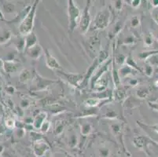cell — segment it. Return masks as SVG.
<instances>
[{
	"instance_id": "cell-6",
	"label": "cell",
	"mask_w": 158,
	"mask_h": 157,
	"mask_svg": "<svg viewBox=\"0 0 158 157\" xmlns=\"http://www.w3.org/2000/svg\"><path fill=\"white\" fill-rule=\"evenodd\" d=\"M36 36L35 35V34H33V33H31L27 36V39H26V47L28 49L29 48L33 47L36 44Z\"/></svg>"
},
{
	"instance_id": "cell-17",
	"label": "cell",
	"mask_w": 158,
	"mask_h": 157,
	"mask_svg": "<svg viewBox=\"0 0 158 157\" xmlns=\"http://www.w3.org/2000/svg\"><path fill=\"white\" fill-rule=\"evenodd\" d=\"M157 132L158 133V126H157Z\"/></svg>"
},
{
	"instance_id": "cell-9",
	"label": "cell",
	"mask_w": 158,
	"mask_h": 157,
	"mask_svg": "<svg viewBox=\"0 0 158 157\" xmlns=\"http://www.w3.org/2000/svg\"><path fill=\"white\" fill-rule=\"evenodd\" d=\"M45 117H46V114H44V113L43 114V116L41 117V119H40V115L37 117L36 120L35 121V127H37V128L40 127V126H41L42 123H43V121H44V119H45Z\"/></svg>"
},
{
	"instance_id": "cell-5",
	"label": "cell",
	"mask_w": 158,
	"mask_h": 157,
	"mask_svg": "<svg viewBox=\"0 0 158 157\" xmlns=\"http://www.w3.org/2000/svg\"><path fill=\"white\" fill-rule=\"evenodd\" d=\"M47 64L51 69H58L59 65L57 62V60L50 55L47 50Z\"/></svg>"
},
{
	"instance_id": "cell-7",
	"label": "cell",
	"mask_w": 158,
	"mask_h": 157,
	"mask_svg": "<svg viewBox=\"0 0 158 157\" xmlns=\"http://www.w3.org/2000/svg\"><path fill=\"white\" fill-rule=\"evenodd\" d=\"M40 53H41V48L39 46L35 45L33 47L31 48V57H32L34 58L38 57L40 55Z\"/></svg>"
},
{
	"instance_id": "cell-1",
	"label": "cell",
	"mask_w": 158,
	"mask_h": 157,
	"mask_svg": "<svg viewBox=\"0 0 158 157\" xmlns=\"http://www.w3.org/2000/svg\"><path fill=\"white\" fill-rule=\"evenodd\" d=\"M37 3H39V1H35V4L33 5L32 8H31L27 16L24 19L23 22L20 27V32L24 35H28L31 34L32 30L33 24H34V19H35V8H36Z\"/></svg>"
},
{
	"instance_id": "cell-15",
	"label": "cell",
	"mask_w": 158,
	"mask_h": 157,
	"mask_svg": "<svg viewBox=\"0 0 158 157\" xmlns=\"http://www.w3.org/2000/svg\"><path fill=\"white\" fill-rule=\"evenodd\" d=\"M151 105H150L152 106V107L154 108H155V109L158 110V104H156V103H150Z\"/></svg>"
},
{
	"instance_id": "cell-16",
	"label": "cell",
	"mask_w": 158,
	"mask_h": 157,
	"mask_svg": "<svg viewBox=\"0 0 158 157\" xmlns=\"http://www.w3.org/2000/svg\"><path fill=\"white\" fill-rule=\"evenodd\" d=\"M155 86H158V80H157V81H156V82H155Z\"/></svg>"
},
{
	"instance_id": "cell-8",
	"label": "cell",
	"mask_w": 158,
	"mask_h": 157,
	"mask_svg": "<svg viewBox=\"0 0 158 157\" xmlns=\"http://www.w3.org/2000/svg\"><path fill=\"white\" fill-rule=\"evenodd\" d=\"M149 60H148L150 65H154V66H158V54L155 55H151L149 57Z\"/></svg>"
},
{
	"instance_id": "cell-12",
	"label": "cell",
	"mask_w": 158,
	"mask_h": 157,
	"mask_svg": "<svg viewBox=\"0 0 158 157\" xmlns=\"http://www.w3.org/2000/svg\"><path fill=\"white\" fill-rule=\"evenodd\" d=\"M145 43L147 44V45H151L152 44V38L150 36H146L145 37Z\"/></svg>"
},
{
	"instance_id": "cell-11",
	"label": "cell",
	"mask_w": 158,
	"mask_h": 157,
	"mask_svg": "<svg viewBox=\"0 0 158 157\" xmlns=\"http://www.w3.org/2000/svg\"><path fill=\"white\" fill-rule=\"evenodd\" d=\"M145 69V74H146L148 76H151L152 74H153V68H152L151 65H146Z\"/></svg>"
},
{
	"instance_id": "cell-3",
	"label": "cell",
	"mask_w": 158,
	"mask_h": 157,
	"mask_svg": "<svg viewBox=\"0 0 158 157\" xmlns=\"http://www.w3.org/2000/svg\"><path fill=\"white\" fill-rule=\"evenodd\" d=\"M87 6L85 7L84 10L83 11L82 17L80 19V28L83 33H85L88 29V27L90 25L91 22V16H90V12H89V8H90V1H87Z\"/></svg>"
},
{
	"instance_id": "cell-2",
	"label": "cell",
	"mask_w": 158,
	"mask_h": 157,
	"mask_svg": "<svg viewBox=\"0 0 158 157\" xmlns=\"http://www.w3.org/2000/svg\"><path fill=\"white\" fill-rule=\"evenodd\" d=\"M69 5H68V14H69V28L71 32L76 28L78 24V21L80 17V10L76 5L73 2V1H69Z\"/></svg>"
},
{
	"instance_id": "cell-14",
	"label": "cell",
	"mask_w": 158,
	"mask_h": 157,
	"mask_svg": "<svg viewBox=\"0 0 158 157\" xmlns=\"http://www.w3.org/2000/svg\"><path fill=\"white\" fill-rule=\"evenodd\" d=\"M152 2H153L152 5H153L155 8H156V7H158V0H156V1H152Z\"/></svg>"
},
{
	"instance_id": "cell-4",
	"label": "cell",
	"mask_w": 158,
	"mask_h": 157,
	"mask_svg": "<svg viewBox=\"0 0 158 157\" xmlns=\"http://www.w3.org/2000/svg\"><path fill=\"white\" fill-rule=\"evenodd\" d=\"M109 14L108 11L103 10L97 14L95 18V27L99 29H103L109 24Z\"/></svg>"
},
{
	"instance_id": "cell-13",
	"label": "cell",
	"mask_w": 158,
	"mask_h": 157,
	"mask_svg": "<svg viewBox=\"0 0 158 157\" xmlns=\"http://www.w3.org/2000/svg\"><path fill=\"white\" fill-rule=\"evenodd\" d=\"M140 2L141 1H138V0H137V1H132V6L134 7H138V6H139V4H140Z\"/></svg>"
},
{
	"instance_id": "cell-10",
	"label": "cell",
	"mask_w": 158,
	"mask_h": 157,
	"mask_svg": "<svg viewBox=\"0 0 158 157\" xmlns=\"http://www.w3.org/2000/svg\"><path fill=\"white\" fill-rule=\"evenodd\" d=\"M152 16H153V18L156 21L157 24H158V7H156L154 10V11L152 12Z\"/></svg>"
}]
</instances>
